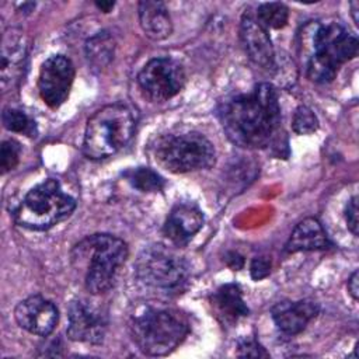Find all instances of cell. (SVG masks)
Here are the masks:
<instances>
[{"label":"cell","instance_id":"obj_1","mask_svg":"<svg viewBox=\"0 0 359 359\" xmlns=\"http://www.w3.org/2000/svg\"><path fill=\"white\" fill-rule=\"evenodd\" d=\"M219 116L227 137L240 147L264 149L279 140L280 107L269 83L227 98L219 108Z\"/></svg>","mask_w":359,"mask_h":359},{"label":"cell","instance_id":"obj_2","mask_svg":"<svg viewBox=\"0 0 359 359\" xmlns=\"http://www.w3.org/2000/svg\"><path fill=\"white\" fill-rule=\"evenodd\" d=\"M128 254L123 240L111 234H93L74 247L72 258L77 268H84L86 289L91 294H101L115 286Z\"/></svg>","mask_w":359,"mask_h":359},{"label":"cell","instance_id":"obj_3","mask_svg":"<svg viewBox=\"0 0 359 359\" xmlns=\"http://www.w3.org/2000/svg\"><path fill=\"white\" fill-rule=\"evenodd\" d=\"M130 335L137 348L150 356L172 352L188 335V317L171 307L147 306L132 316Z\"/></svg>","mask_w":359,"mask_h":359},{"label":"cell","instance_id":"obj_4","mask_svg":"<svg viewBox=\"0 0 359 359\" xmlns=\"http://www.w3.org/2000/svg\"><path fill=\"white\" fill-rule=\"evenodd\" d=\"M306 73L314 83H330L339 67L358 53V38L338 22L318 24L310 36Z\"/></svg>","mask_w":359,"mask_h":359},{"label":"cell","instance_id":"obj_5","mask_svg":"<svg viewBox=\"0 0 359 359\" xmlns=\"http://www.w3.org/2000/svg\"><path fill=\"white\" fill-rule=\"evenodd\" d=\"M135 129L136 119L129 107L123 104L105 105L87 121L83 151L93 160L114 156L129 143Z\"/></svg>","mask_w":359,"mask_h":359},{"label":"cell","instance_id":"obj_6","mask_svg":"<svg viewBox=\"0 0 359 359\" xmlns=\"http://www.w3.org/2000/svg\"><path fill=\"white\" fill-rule=\"evenodd\" d=\"M76 209V201L63 192L56 180H45L35 185L14 212L18 226L29 230H48L69 217Z\"/></svg>","mask_w":359,"mask_h":359},{"label":"cell","instance_id":"obj_7","mask_svg":"<svg viewBox=\"0 0 359 359\" xmlns=\"http://www.w3.org/2000/svg\"><path fill=\"white\" fill-rule=\"evenodd\" d=\"M135 273L144 287L160 294L172 296L185 289L189 268L182 257L158 244L150 245L139 254Z\"/></svg>","mask_w":359,"mask_h":359},{"label":"cell","instance_id":"obj_8","mask_svg":"<svg viewBox=\"0 0 359 359\" xmlns=\"http://www.w3.org/2000/svg\"><path fill=\"white\" fill-rule=\"evenodd\" d=\"M153 153L156 161L174 174L209 168L216 160L213 144L196 132L163 135L156 140Z\"/></svg>","mask_w":359,"mask_h":359},{"label":"cell","instance_id":"obj_9","mask_svg":"<svg viewBox=\"0 0 359 359\" xmlns=\"http://www.w3.org/2000/svg\"><path fill=\"white\" fill-rule=\"evenodd\" d=\"M137 83L144 95L156 102L177 95L185 84L184 67L171 57L149 60L137 74Z\"/></svg>","mask_w":359,"mask_h":359},{"label":"cell","instance_id":"obj_10","mask_svg":"<svg viewBox=\"0 0 359 359\" xmlns=\"http://www.w3.org/2000/svg\"><path fill=\"white\" fill-rule=\"evenodd\" d=\"M74 80V66L63 55L49 56L41 66L38 91L43 102L50 108L60 107L69 97Z\"/></svg>","mask_w":359,"mask_h":359},{"label":"cell","instance_id":"obj_11","mask_svg":"<svg viewBox=\"0 0 359 359\" xmlns=\"http://www.w3.org/2000/svg\"><path fill=\"white\" fill-rule=\"evenodd\" d=\"M67 337L73 341L100 344L107 331V317L86 300H73L67 311Z\"/></svg>","mask_w":359,"mask_h":359},{"label":"cell","instance_id":"obj_12","mask_svg":"<svg viewBox=\"0 0 359 359\" xmlns=\"http://www.w3.org/2000/svg\"><path fill=\"white\" fill-rule=\"evenodd\" d=\"M14 317L17 324L25 331L48 337L57 324L59 313L50 300L41 294H34L15 306Z\"/></svg>","mask_w":359,"mask_h":359},{"label":"cell","instance_id":"obj_13","mask_svg":"<svg viewBox=\"0 0 359 359\" xmlns=\"http://www.w3.org/2000/svg\"><path fill=\"white\" fill-rule=\"evenodd\" d=\"M27 36L18 28H8L1 39L0 83L3 93L8 91L20 79L24 60L27 57Z\"/></svg>","mask_w":359,"mask_h":359},{"label":"cell","instance_id":"obj_14","mask_svg":"<svg viewBox=\"0 0 359 359\" xmlns=\"http://www.w3.org/2000/svg\"><path fill=\"white\" fill-rule=\"evenodd\" d=\"M240 38L248 59L262 69H271L275 65V50L265 29L255 17L244 14L240 24Z\"/></svg>","mask_w":359,"mask_h":359},{"label":"cell","instance_id":"obj_15","mask_svg":"<svg viewBox=\"0 0 359 359\" xmlns=\"http://www.w3.org/2000/svg\"><path fill=\"white\" fill-rule=\"evenodd\" d=\"M318 303L310 299L290 302L283 300L276 303L272 310V318L276 327L287 335H294L302 332L306 325L318 314Z\"/></svg>","mask_w":359,"mask_h":359},{"label":"cell","instance_id":"obj_16","mask_svg":"<svg viewBox=\"0 0 359 359\" xmlns=\"http://www.w3.org/2000/svg\"><path fill=\"white\" fill-rule=\"evenodd\" d=\"M203 213L194 205L180 203L168 213L163 233L175 245H185L203 226Z\"/></svg>","mask_w":359,"mask_h":359},{"label":"cell","instance_id":"obj_17","mask_svg":"<svg viewBox=\"0 0 359 359\" xmlns=\"http://www.w3.org/2000/svg\"><path fill=\"white\" fill-rule=\"evenodd\" d=\"M330 245L331 241L321 223L314 217H307L296 224L285 245V251L293 254L299 251L325 250Z\"/></svg>","mask_w":359,"mask_h":359},{"label":"cell","instance_id":"obj_18","mask_svg":"<svg viewBox=\"0 0 359 359\" xmlns=\"http://www.w3.org/2000/svg\"><path fill=\"white\" fill-rule=\"evenodd\" d=\"M139 21L144 34L154 41L165 39L172 32V22L163 1L143 0L139 3Z\"/></svg>","mask_w":359,"mask_h":359},{"label":"cell","instance_id":"obj_19","mask_svg":"<svg viewBox=\"0 0 359 359\" xmlns=\"http://www.w3.org/2000/svg\"><path fill=\"white\" fill-rule=\"evenodd\" d=\"M213 306L224 323H234L240 317L248 316V307L243 300V293L237 283L220 286L213 294Z\"/></svg>","mask_w":359,"mask_h":359},{"label":"cell","instance_id":"obj_20","mask_svg":"<svg viewBox=\"0 0 359 359\" xmlns=\"http://www.w3.org/2000/svg\"><path fill=\"white\" fill-rule=\"evenodd\" d=\"M115 42L108 32H98L86 43V55L94 67H105L114 57Z\"/></svg>","mask_w":359,"mask_h":359},{"label":"cell","instance_id":"obj_21","mask_svg":"<svg viewBox=\"0 0 359 359\" xmlns=\"http://www.w3.org/2000/svg\"><path fill=\"white\" fill-rule=\"evenodd\" d=\"M123 175L126 181L140 192H158L164 188V180L149 167L132 168Z\"/></svg>","mask_w":359,"mask_h":359},{"label":"cell","instance_id":"obj_22","mask_svg":"<svg viewBox=\"0 0 359 359\" xmlns=\"http://www.w3.org/2000/svg\"><path fill=\"white\" fill-rule=\"evenodd\" d=\"M255 18L265 29H279L289 20V8L283 3H264L257 8Z\"/></svg>","mask_w":359,"mask_h":359},{"label":"cell","instance_id":"obj_23","mask_svg":"<svg viewBox=\"0 0 359 359\" xmlns=\"http://www.w3.org/2000/svg\"><path fill=\"white\" fill-rule=\"evenodd\" d=\"M3 125L10 132L24 133L28 136H35V122L31 121L22 111L14 108H6L1 115Z\"/></svg>","mask_w":359,"mask_h":359},{"label":"cell","instance_id":"obj_24","mask_svg":"<svg viewBox=\"0 0 359 359\" xmlns=\"http://www.w3.org/2000/svg\"><path fill=\"white\" fill-rule=\"evenodd\" d=\"M292 128L297 135H310L318 129V119L309 107L300 105L294 111Z\"/></svg>","mask_w":359,"mask_h":359},{"label":"cell","instance_id":"obj_25","mask_svg":"<svg viewBox=\"0 0 359 359\" xmlns=\"http://www.w3.org/2000/svg\"><path fill=\"white\" fill-rule=\"evenodd\" d=\"M20 153H21V146L17 140L14 139H7L1 143L0 149V168L1 172L6 174L11 171L20 160Z\"/></svg>","mask_w":359,"mask_h":359},{"label":"cell","instance_id":"obj_26","mask_svg":"<svg viewBox=\"0 0 359 359\" xmlns=\"http://www.w3.org/2000/svg\"><path fill=\"white\" fill-rule=\"evenodd\" d=\"M237 356H243V358H269V353L265 351V348L258 344L257 339L247 337L243 338L238 342V348H237Z\"/></svg>","mask_w":359,"mask_h":359},{"label":"cell","instance_id":"obj_27","mask_svg":"<svg viewBox=\"0 0 359 359\" xmlns=\"http://www.w3.org/2000/svg\"><path fill=\"white\" fill-rule=\"evenodd\" d=\"M345 220L349 231L353 236H358L359 222H358V196H352L345 209Z\"/></svg>","mask_w":359,"mask_h":359},{"label":"cell","instance_id":"obj_28","mask_svg":"<svg viewBox=\"0 0 359 359\" xmlns=\"http://www.w3.org/2000/svg\"><path fill=\"white\" fill-rule=\"evenodd\" d=\"M250 272H251V278L255 280H261L266 278L271 272V261L266 259L265 257H255L251 261Z\"/></svg>","mask_w":359,"mask_h":359},{"label":"cell","instance_id":"obj_29","mask_svg":"<svg viewBox=\"0 0 359 359\" xmlns=\"http://www.w3.org/2000/svg\"><path fill=\"white\" fill-rule=\"evenodd\" d=\"M226 264L233 269V271H238L243 268L244 265V258L238 254V252H227L226 255Z\"/></svg>","mask_w":359,"mask_h":359},{"label":"cell","instance_id":"obj_30","mask_svg":"<svg viewBox=\"0 0 359 359\" xmlns=\"http://www.w3.org/2000/svg\"><path fill=\"white\" fill-rule=\"evenodd\" d=\"M348 292L352 296L353 300H358L359 297V275L358 271H355L351 278L348 279Z\"/></svg>","mask_w":359,"mask_h":359},{"label":"cell","instance_id":"obj_31","mask_svg":"<svg viewBox=\"0 0 359 359\" xmlns=\"http://www.w3.org/2000/svg\"><path fill=\"white\" fill-rule=\"evenodd\" d=\"M95 6H97L101 11L108 13V11H111V10L114 8L115 3H114V1H95Z\"/></svg>","mask_w":359,"mask_h":359},{"label":"cell","instance_id":"obj_32","mask_svg":"<svg viewBox=\"0 0 359 359\" xmlns=\"http://www.w3.org/2000/svg\"><path fill=\"white\" fill-rule=\"evenodd\" d=\"M351 13H352L355 24L358 25L359 24V3L358 1H352L351 3Z\"/></svg>","mask_w":359,"mask_h":359}]
</instances>
